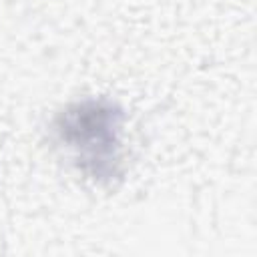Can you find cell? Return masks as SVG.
Instances as JSON below:
<instances>
[{"label": "cell", "mask_w": 257, "mask_h": 257, "mask_svg": "<svg viewBox=\"0 0 257 257\" xmlns=\"http://www.w3.org/2000/svg\"><path fill=\"white\" fill-rule=\"evenodd\" d=\"M118 120L120 112L114 106L90 100L74 104L60 116V135L100 175L114 161Z\"/></svg>", "instance_id": "6da1fadb"}]
</instances>
